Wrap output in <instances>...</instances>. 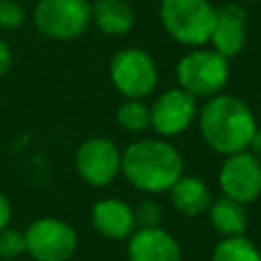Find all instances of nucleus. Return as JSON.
<instances>
[{
	"instance_id": "nucleus-3",
	"label": "nucleus",
	"mask_w": 261,
	"mask_h": 261,
	"mask_svg": "<svg viewBox=\"0 0 261 261\" xmlns=\"http://www.w3.org/2000/svg\"><path fill=\"white\" fill-rule=\"evenodd\" d=\"M159 20L175 43L190 49L206 47L214 29L216 8L208 0H161Z\"/></svg>"
},
{
	"instance_id": "nucleus-24",
	"label": "nucleus",
	"mask_w": 261,
	"mask_h": 261,
	"mask_svg": "<svg viewBox=\"0 0 261 261\" xmlns=\"http://www.w3.org/2000/svg\"><path fill=\"white\" fill-rule=\"evenodd\" d=\"M249 151L261 161V124H257L253 137H251V143H249Z\"/></svg>"
},
{
	"instance_id": "nucleus-25",
	"label": "nucleus",
	"mask_w": 261,
	"mask_h": 261,
	"mask_svg": "<svg viewBox=\"0 0 261 261\" xmlns=\"http://www.w3.org/2000/svg\"><path fill=\"white\" fill-rule=\"evenodd\" d=\"M243 2H261V0H243Z\"/></svg>"
},
{
	"instance_id": "nucleus-19",
	"label": "nucleus",
	"mask_w": 261,
	"mask_h": 261,
	"mask_svg": "<svg viewBox=\"0 0 261 261\" xmlns=\"http://www.w3.org/2000/svg\"><path fill=\"white\" fill-rule=\"evenodd\" d=\"M22 253H27L24 245V232L18 228H12L10 224L0 230V259H16Z\"/></svg>"
},
{
	"instance_id": "nucleus-20",
	"label": "nucleus",
	"mask_w": 261,
	"mask_h": 261,
	"mask_svg": "<svg viewBox=\"0 0 261 261\" xmlns=\"http://www.w3.org/2000/svg\"><path fill=\"white\" fill-rule=\"evenodd\" d=\"M133 210H135L137 226H141V228L161 226V220H163V208H161L155 200L145 198V200H141Z\"/></svg>"
},
{
	"instance_id": "nucleus-18",
	"label": "nucleus",
	"mask_w": 261,
	"mask_h": 261,
	"mask_svg": "<svg viewBox=\"0 0 261 261\" xmlns=\"http://www.w3.org/2000/svg\"><path fill=\"white\" fill-rule=\"evenodd\" d=\"M114 120L120 128H124L130 135H141L147 128H151V112L145 100L137 98H124L114 112Z\"/></svg>"
},
{
	"instance_id": "nucleus-21",
	"label": "nucleus",
	"mask_w": 261,
	"mask_h": 261,
	"mask_svg": "<svg viewBox=\"0 0 261 261\" xmlns=\"http://www.w3.org/2000/svg\"><path fill=\"white\" fill-rule=\"evenodd\" d=\"M24 22V8L16 0H0V29L14 31Z\"/></svg>"
},
{
	"instance_id": "nucleus-4",
	"label": "nucleus",
	"mask_w": 261,
	"mask_h": 261,
	"mask_svg": "<svg viewBox=\"0 0 261 261\" xmlns=\"http://www.w3.org/2000/svg\"><path fill=\"white\" fill-rule=\"evenodd\" d=\"M177 86L190 92L194 98L208 100L224 92L230 80L228 57L220 55L212 47H196L184 53L175 65Z\"/></svg>"
},
{
	"instance_id": "nucleus-22",
	"label": "nucleus",
	"mask_w": 261,
	"mask_h": 261,
	"mask_svg": "<svg viewBox=\"0 0 261 261\" xmlns=\"http://www.w3.org/2000/svg\"><path fill=\"white\" fill-rule=\"evenodd\" d=\"M12 67V51L4 39H0V77Z\"/></svg>"
},
{
	"instance_id": "nucleus-17",
	"label": "nucleus",
	"mask_w": 261,
	"mask_h": 261,
	"mask_svg": "<svg viewBox=\"0 0 261 261\" xmlns=\"http://www.w3.org/2000/svg\"><path fill=\"white\" fill-rule=\"evenodd\" d=\"M210 261H261V251L245 234L222 237L214 245Z\"/></svg>"
},
{
	"instance_id": "nucleus-26",
	"label": "nucleus",
	"mask_w": 261,
	"mask_h": 261,
	"mask_svg": "<svg viewBox=\"0 0 261 261\" xmlns=\"http://www.w3.org/2000/svg\"><path fill=\"white\" fill-rule=\"evenodd\" d=\"M259 114H261V104H259Z\"/></svg>"
},
{
	"instance_id": "nucleus-16",
	"label": "nucleus",
	"mask_w": 261,
	"mask_h": 261,
	"mask_svg": "<svg viewBox=\"0 0 261 261\" xmlns=\"http://www.w3.org/2000/svg\"><path fill=\"white\" fill-rule=\"evenodd\" d=\"M208 218L210 224L214 226V230L222 237H239L247 232V208L245 204L226 198V196H218L212 198L210 206H208Z\"/></svg>"
},
{
	"instance_id": "nucleus-1",
	"label": "nucleus",
	"mask_w": 261,
	"mask_h": 261,
	"mask_svg": "<svg viewBox=\"0 0 261 261\" xmlns=\"http://www.w3.org/2000/svg\"><path fill=\"white\" fill-rule=\"evenodd\" d=\"M198 130L208 149L220 155H232L249 149L257 128V118L251 106L232 94H216L198 110Z\"/></svg>"
},
{
	"instance_id": "nucleus-8",
	"label": "nucleus",
	"mask_w": 261,
	"mask_h": 261,
	"mask_svg": "<svg viewBox=\"0 0 261 261\" xmlns=\"http://www.w3.org/2000/svg\"><path fill=\"white\" fill-rule=\"evenodd\" d=\"M198 98H194L184 88L175 86L161 92L149 106L151 128L161 139H173L184 135L198 116Z\"/></svg>"
},
{
	"instance_id": "nucleus-7",
	"label": "nucleus",
	"mask_w": 261,
	"mask_h": 261,
	"mask_svg": "<svg viewBox=\"0 0 261 261\" xmlns=\"http://www.w3.org/2000/svg\"><path fill=\"white\" fill-rule=\"evenodd\" d=\"M24 245L35 261H69L77 249V232L61 218L43 216L27 226Z\"/></svg>"
},
{
	"instance_id": "nucleus-6",
	"label": "nucleus",
	"mask_w": 261,
	"mask_h": 261,
	"mask_svg": "<svg viewBox=\"0 0 261 261\" xmlns=\"http://www.w3.org/2000/svg\"><path fill=\"white\" fill-rule=\"evenodd\" d=\"M35 29L53 41H73L92 24L90 0H39L33 8Z\"/></svg>"
},
{
	"instance_id": "nucleus-10",
	"label": "nucleus",
	"mask_w": 261,
	"mask_h": 261,
	"mask_svg": "<svg viewBox=\"0 0 261 261\" xmlns=\"http://www.w3.org/2000/svg\"><path fill=\"white\" fill-rule=\"evenodd\" d=\"M218 186L222 196L241 204H251L261 196V161L249 151L224 155L218 169Z\"/></svg>"
},
{
	"instance_id": "nucleus-15",
	"label": "nucleus",
	"mask_w": 261,
	"mask_h": 261,
	"mask_svg": "<svg viewBox=\"0 0 261 261\" xmlns=\"http://www.w3.org/2000/svg\"><path fill=\"white\" fill-rule=\"evenodd\" d=\"M137 12L128 0H94L92 22L108 37H124L133 31Z\"/></svg>"
},
{
	"instance_id": "nucleus-14",
	"label": "nucleus",
	"mask_w": 261,
	"mask_h": 261,
	"mask_svg": "<svg viewBox=\"0 0 261 261\" xmlns=\"http://www.w3.org/2000/svg\"><path fill=\"white\" fill-rule=\"evenodd\" d=\"M167 194H169L171 206L184 216H200L208 210L212 202L208 184L202 177L190 175V173H181Z\"/></svg>"
},
{
	"instance_id": "nucleus-12",
	"label": "nucleus",
	"mask_w": 261,
	"mask_h": 261,
	"mask_svg": "<svg viewBox=\"0 0 261 261\" xmlns=\"http://www.w3.org/2000/svg\"><path fill=\"white\" fill-rule=\"evenodd\" d=\"M128 261H181V247L161 226H137L126 243Z\"/></svg>"
},
{
	"instance_id": "nucleus-13",
	"label": "nucleus",
	"mask_w": 261,
	"mask_h": 261,
	"mask_svg": "<svg viewBox=\"0 0 261 261\" xmlns=\"http://www.w3.org/2000/svg\"><path fill=\"white\" fill-rule=\"evenodd\" d=\"M92 224L102 237L122 241L128 239L137 228L135 210L120 198H102L92 206Z\"/></svg>"
},
{
	"instance_id": "nucleus-23",
	"label": "nucleus",
	"mask_w": 261,
	"mask_h": 261,
	"mask_svg": "<svg viewBox=\"0 0 261 261\" xmlns=\"http://www.w3.org/2000/svg\"><path fill=\"white\" fill-rule=\"evenodd\" d=\"M10 218H12V206H10V200L8 196L0 190V230L4 226L10 224Z\"/></svg>"
},
{
	"instance_id": "nucleus-9",
	"label": "nucleus",
	"mask_w": 261,
	"mask_h": 261,
	"mask_svg": "<svg viewBox=\"0 0 261 261\" xmlns=\"http://www.w3.org/2000/svg\"><path fill=\"white\" fill-rule=\"evenodd\" d=\"M122 151L108 137H90L75 151V171L77 175L94 186L106 188L120 173Z\"/></svg>"
},
{
	"instance_id": "nucleus-2",
	"label": "nucleus",
	"mask_w": 261,
	"mask_h": 261,
	"mask_svg": "<svg viewBox=\"0 0 261 261\" xmlns=\"http://www.w3.org/2000/svg\"><path fill=\"white\" fill-rule=\"evenodd\" d=\"M120 173L139 192L163 194L184 173V157L167 139L143 137L124 147Z\"/></svg>"
},
{
	"instance_id": "nucleus-5",
	"label": "nucleus",
	"mask_w": 261,
	"mask_h": 261,
	"mask_svg": "<svg viewBox=\"0 0 261 261\" xmlns=\"http://www.w3.org/2000/svg\"><path fill=\"white\" fill-rule=\"evenodd\" d=\"M108 77L122 98L137 100L149 98L159 84L157 63L151 53L141 47H124L116 51L108 63Z\"/></svg>"
},
{
	"instance_id": "nucleus-11",
	"label": "nucleus",
	"mask_w": 261,
	"mask_h": 261,
	"mask_svg": "<svg viewBox=\"0 0 261 261\" xmlns=\"http://www.w3.org/2000/svg\"><path fill=\"white\" fill-rule=\"evenodd\" d=\"M245 43H247V10L237 2H228L216 8V20L210 35L212 49L230 59L245 49Z\"/></svg>"
}]
</instances>
